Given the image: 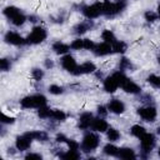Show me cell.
<instances>
[{"label":"cell","mask_w":160,"mask_h":160,"mask_svg":"<svg viewBox=\"0 0 160 160\" xmlns=\"http://www.w3.org/2000/svg\"><path fill=\"white\" fill-rule=\"evenodd\" d=\"M66 142H68V146H69V149H71V150H78L79 149V144L75 141V140H72V139H68L66 140Z\"/></svg>","instance_id":"f35d334b"},{"label":"cell","mask_w":160,"mask_h":160,"mask_svg":"<svg viewBox=\"0 0 160 160\" xmlns=\"http://www.w3.org/2000/svg\"><path fill=\"white\" fill-rule=\"evenodd\" d=\"M25 20H26V16H25L22 12H20L18 16H15V18L11 20V22H12L15 26H20V25H22V24L25 22Z\"/></svg>","instance_id":"4dcf8cb0"},{"label":"cell","mask_w":160,"mask_h":160,"mask_svg":"<svg viewBox=\"0 0 160 160\" xmlns=\"http://www.w3.org/2000/svg\"><path fill=\"white\" fill-rule=\"evenodd\" d=\"M92 26V24L90 22V21H86V22H80V24H78L75 28H74V31H75V34H84V32H86L88 30H90V28Z\"/></svg>","instance_id":"7402d4cb"},{"label":"cell","mask_w":160,"mask_h":160,"mask_svg":"<svg viewBox=\"0 0 160 160\" xmlns=\"http://www.w3.org/2000/svg\"><path fill=\"white\" fill-rule=\"evenodd\" d=\"M106 136H108V139H109L110 141H118V140L120 139V132H119L116 129L110 128V129H108Z\"/></svg>","instance_id":"f1b7e54d"},{"label":"cell","mask_w":160,"mask_h":160,"mask_svg":"<svg viewBox=\"0 0 160 160\" xmlns=\"http://www.w3.org/2000/svg\"><path fill=\"white\" fill-rule=\"evenodd\" d=\"M31 74H32V78H34L35 80H38V81H39V80H41V79H42V76H44V71H42V70H40V69H34Z\"/></svg>","instance_id":"d590c367"},{"label":"cell","mask_w":160,"mask_h":160,"mask_svg":"<svg viewBox=\"0 0 160 160\" xmlns=\"http://www.w3.org/2000/svg\"><path fill=\"white\" fill-rule=\"evenodd\" d=\"M96 70V66L94 62H90V61H86L81 65H79V74H90V72H94Z\"/></svg>","instance_id":"ffe728a7"},{"label":"cell","mask_w":160,"mask_h":160,"mask_svg":"<svg viewBox=\"0 0 160 160\" xmlns=\"http://www.w3.org/2000/svg\"><path fill=\"white\" fill-rule=\"evenodd\" d=\"M148 81L152 86L160 88V76H158V75H150V76H148Z\"/></svg>","instance_id":"d6a6232c"},{"label":"cell","mask_w":160,"mask_h":160,"mask_svg":"<svg viewBox=\"0 0 160 160\" xmlns=\"http://www.w3.org/2000/svg\"><path fill=\"white\" fill-rule=\"evenodd\" d=\"M50 119H54L56 121H64L66 119V114L62 110H58V109H51V114H50Z\"/></svg>","instance_id":"603a6c76"},{"label":"cell","mask_w":160,"mask_h":160,"mask_svg":"<svg viewBox=\"0 0 160 160\" xmlns=\"http://www.w3.org/2000/svg\"><path fill=\"white\" fill-rule=\"evenodd\" d=\"M158 154H159V156H160V149H159V151H158Z\"/></svg>","instance_id":"c3c4849f"},{"label":"cell","mask_w":160,"mask_h":160,"mask_svg":"<svg viewBox=\"0 0 160 160\" xmlns=\"http://www.w3.org/2000/svg\"><path fill=\"white\" fill-rule=\"evenodd\" d=\"M20 104L22 108L25 109H30V108H41L46 105V98L41 94H35V95H29L25 96L20 100Z\"/></svg>","instance_id":"6da1fadb"},{"label":"cell","mask_w":160,"mask_h":160,"mask_svg":"<svg viewBox=\"0 0 160 160\" xmlns=\"http://www.w3.org/2000/svg\"><path fill=\"white\" fill-rule=\"evenodd\" d=\"M154 145H155V136L152 134L145 132L140 138V146H141V150L144 152H150L151 149L154 148Z\"/></svg>","instance_id":"52a82bcc"},{"label":"cell","mask_w":160,"mask_h":160,"mask_svg":"<svg viewBox=\"0 0 160 160\" xmlns=\"http://www.w3.org/2000/svg\"><path fill=\"white\" fill-rule=\"evenodd\" d=\"M158 15L160 16V5H159V8H158Z\"/></svg>","instance_id":"bcb514c9"},{"label":"cell","mask_w":160,"mask_h":160,"mask_svg":"<svg viewBox=\"0 0 160 160\" xmlns=\"http://www.w3.org/2000/svg\"><path fill=\"white\" fill-rule=\"evenodd\" d=\"M5 41H6L8 44H11V45H24V44L26 42V40H25L21 35H19L18 32H14V31L6 32V35H5Z\"/></svg>","instance_id":"9c48e42d"},{"label":"cell","mask_w":160,"mask_h":160,"mask_svg":"<svg viewBox=\"0 0 160 160\" xmlns=\"http://www.w3.org/2000/svg\"><path fill=\"white\" fill-rule=\"evenodd\" d=\"M61 66L72 75H79V65L71 55H65L61 59Z\"/></svg>","instance_id":"5b68a950"},{"label":"cell","mask_w":160,"mask_h":160,"mask_svg":"<svg viewBox=\"0 0 160 160\" xmlns=\"http://www.w3.org/2000/svg\"><path fill=\"white\" fill-rule=\"evenodd\" d=\"M91 129H92V130H95V131H99V132H104V131H108L109 125H108V122H106V121L100 116V118L92 119Z\"/></svg>","instance_id":"7c38bea8"},{"label":"cell","mask_w":160,"mask_h":160,"mask_svg":"<svg viewBox=\"0 0 160 160\" xmlns=\"http://www.w3.org/2000/svg\"><path fill=\"white\" fill-rule=\"evenodd\" d=\"M111 46H112V52L116 54H122L126 50V44L124 41H115L114 44H111Z\"/></svg>","instance_id":"83f0119b"},{"label":"cell","mask_w":160,"mask_h":160,"mask_svg":"<svg viewBox=\"0 0 160 160\" xmlns=\"http://www.w3.org/2000/svg\"><path fill=\"white\" fill-rule=\"evenodd\" d=\"M14 121H15V119H14V118L6 116L5 114H2V115H1V122H2V124H12Z\"/></svg>","instance_id":"ab89813d"},{"label":"cell","mask_w":160,"mask_h":160,"mask_svg":"<svg viewBox=\"0 0 160 160\" xmlns=\"http://www.w3.org/2000/svg\"><path fill=\"white\" fill-rule=\"evenodd\" d=\"M30 144H31V139H29L25 134L22 136H18L16 138V141H15V146L18 150L20 151H25L30 148Z\"/></svg>","instance_id":"4fadbf2b"},{"label":"cell","mask_w":160,"mask_h":160,"mask_svg":"<svg viewBox=\"0 0 160 160\" xmlns=\"http://www.w3.org/2000/svg\"><path fill=\"white\" fill-rule=\"evenodd\" d=\"M118 88H119V84L114 78V75H110L104 80V89L106 92H114Z\"/></svg>","instance_id":"5bb4252c"},{"label":"cell","mask_w":160,"mask_h":160,"mask_svg":"<svg viewBox=\"0 0 160 160\" xmlns=\"http://www.w3.org/2000/svg\"><path fill=\"white\" fill-rule=\"evenodd\" d=\"M158 60H159V64H160V56H159V59H158Z\"/></svg>","instance_id":"681fc988"},{"label":"cell","mask_w":160,"mask_h":160,"mask_svg":"<svg viewBox=\"0 0 160 160\" xmlns=\"http://www.w3.org/2000/svg\"><path fill=\"white\" fill-rule=\"evenodd\" d=\"M49 91H50V94L60 95V94L64 92V89H62L61 86H59V85H50V86H49Z\"/></svg>","instance_id":"836d02e7"},{"label":"cell","mask_w":160,"mask_h":160,"mask_svg":"<svg viewBox=\"0 0 160 160\" xmlns=\"http://www.w3.org/2000/svg\"><path fill=\"white\" fill-rule=\"evenodd\" d=\"M131 66V64L129 62V60L128 59H121V61H120V69L121 70H124V69H128V68H130Z\"/></svg>","instance_id":"60d3db41"},{"label":"cell","mask_w":160,"mask_h":160,"mask_svg":"<svg viewBox=\"0 0 160 160\" xmlns=\"http://www.w3.org/2000/svg\"><path fill=\"white\" fill-rule=\"evenodd\" d=\"M52 50H54L55 54L61 55V54H66L70 50V46L66 45V44H64V42H61V41H56L52 45Z\"/></svg>","instance_id":"d6986e66"},{"label":"cell","mask_w":160,"mask_h":160,"mask_svg":"<svg viewBox=\"0 0 160 160\" xmlns=\"http://www.w3.org/2000/svg\"><path fill=\"white\" fill-rule=\"evenodd\" d=\"M102 151H104V154H105V155L118 156V154H119V148H116V146H115V145H112V144H106V145L104 146Z\"/></svg>","instance_id":"cb8c5ba5"},{"label":"cell","mask_w":160,"mask_h":160,"mask_svg":"<svg viewBox=\"0 0 160 160\" xmlns=\"http://www.w3.org/2000/svg\"><path fill=\"white\" fill-rule=\"evenodd\" d=\"M94 48H95V44H94L92 40L84 39V49H86V50H94Z\"/></svg>","instance_id":"8d00e7d4"},{"label":"cell","mask_w":160,"mask_h":160,"mask_svg":"<svg viewBox=\"0 0 160 160\" xmlns=\"http://www.w3.org/2000/svg\"><path fill=\"white\" fill-rule=\"evenodd\" d=\"M92 114L91 112H84L81 114L80 119H79V128L80 129H89L91 128V122H92Z\"/></svg>","instance_id":"2e32d148"},{"label":"cell","mask_w":160,"mask_h":160,"mask_svg":"<svg viewBox=\"0 0 160 160\" xmlns=\"http://www.w3.org/2000/svg\"><path fill=\"white\" fill-rule=\"evenodd\" d=\"M101 38L105 42H109V44H114L116 41V38H115V35L111 30H104L101 32Z\"/></svg>","instance_id":"d4e9b609"},{"label":"cell","mask_w":160,"mask_h":160,"mask_svg":"<svg viewBox=\"0 0 160 160\" xmlns=\"http://www.w3.org/2000/svg\"><path fill=\"white\" fill-rule=\"evenodd\" d=\"M70 48L74 49V50H81V49H84V39H76V40H74L71 42Z\"/></svg>","instance_id":"1f68e13d"},{"label":"cell","mask_w":160,"mask_h":160,"mask_svg":"<svg viewBox=\"0 0 160 160\" xmlns=\"http://www.w3.org/2000/svg\"><path fill=\"white\" fill-rule=\"evenodd\" d=\"M130 132H131V135H134L135 138H139V139H140V138L146 132V130H145V128L141 126V125H132L131 129H130Z\"/></svg>","instance_id":"484cf974"},{"label":"cell","mask_w":160,"mask_h":160,"mask_svg":"<svg viewBox=\"0 0 160 160\" xmlns=\"http://www.w3.org/2000/svg\"><path fill=\"white\" fill-rule=\"evenodd\" d=\"M108 109L114 114H121L125 111V104L118 99H112L108 104Z\"/></svg>","instance_id":"8fae6325"},{"label":"cell","mask_w":160,"mask_h":160,"mask_svg":"<svg viewBox=\"0 0 160 160\" xmlns=\"http://www.w3.org/2000/svg\"><path fill=\"white\" fill-rule=\"evenodd\" d=\"M60 158H62V159H65V160H76V159L80 158V154L78 152V150H71V149H70V150H68L66 152L61 154Z\"/></svg>","instance_id":"4316f807"},{"label":"cell","mask_w":160,"mask_h":160,"mask_svg":"<svg viewBox=\"0 0 160 160\" xmlns=\"http://www.w3.org/2000/svg\"><path fill=\"white\" fill-rule=\"evenodd\" d=\"M158 132H159V134H160V126H159V128H158Z\"/></svg>","instance_id":"7dc6e473"},{"label":"cell","mask_w":160,"mask_h":160,"mask_svg":"<svg viewBox=\"0 0 160 160\" xmlns=\"http://www.w3.org/2000/svg\"><path fill=\"white\" fill-rule=\"evenodd\" d=\"M0 69L2 71H8L10 69V62H9L8 59H1L0 60Z\"/></svg>","instance_id":"74e56055"},{"label":"cell","mask_w":160,"mask_h":160,"mask_svg":"<svg viewBox=\"0 0 160 160\" xmlns=\"http://www.w3.org/2000/svg\"><path fill=\"white\" fill-rule=\"evenodd\" d=\"M25 135L31 140H38V141H46L48 140V135L44 131H29V132H25Z\"/></svg>","instance_id":"e0dca14e"},{"label":"cell","mask_w":160,"mask_h":160,"mask_svg":"<svg viewBox=\"0 0 160 160\" xmlns=\"http://www.w3.org/2000/svg\"><path fill=\"white\" fill-rule=\"evenodd\" d=\"M50 114H51V109H49L46 106H41L38 110V115L41 119H50Z\"/></svg>","instance_id":"f546056e"},{"label":"cell","mask_w":160,"mask_h":160,"mask_svg":"<svg viewBox=\"0 0 160 160\" xmlns=\"http://www.w3.org/2000/svg\"><path fill=\"white\" fill-rule=\"evenodd\" d=\"M98 114L102 118V116H105L106 114H108V110H106V108L105 106H102V105H100L99 108H98Z\"/></svg>","instance_id":"7bdbcfd3"},{"label":"cell","mask_w":160,"mask_h":160,"mask_svg":"<svg viewBox=\"0 0 160 160\" xmlns=\"http://www.w3.org/2000/svg\"><path fill=\"white\" fill-rule=\"evenodd\" d=\"M138 114L145 121H154L156 119V109L154 106H150V105L145 106V108H139Z\"/></svg>","instance_id":"ba28073f"},{"label":"cell","mask_w":160,"mask_h":160,"mask_svg":"<svg viewBox=\"0 0 160 160\" xmlns=\"http://www.w3.org/2000/svg\"><path fill=\"white\" fill-rule=\"evenodd\" d=\"M99 142H100V139L96 134L94 132H88L84 138H82V141H81V149L85 151V152H89V151H92L95 150L98 146H99Z\"/></svg>","instance_id":"3957f363"},{"label":"cell","mask_w":160,"mask_h":160,"mask_svg":"<svg viewBox=\"0 0 160 160\" xmlns=\"http://www.w3.org/2000/svg\"><path fill=\"white\" fill-rule=\"evenodd\" d=\"M46 36H48V32H46V30H45L44 28H41V26H35V28L31 30V32L29 34L26 41L35 45V44L42 42V41L46 39Z\"/></svg>","instance_id":"277c9868"},{"label":"cell","mask_w":160,"mask_h":160,"mask_svg":"<svg viewBox=\"0 0 160 160\" xmlns=\"http://www.w3.org/2000/svg\"><path fill=\"white\" fill-rule=\"evenodd\" d=\"M158 14H155L154 11H146L145 12V20L146 21H155L158 19Z\"/></svg>","instance_id":"e575fe53"},{"label":"cell","mask_w":160,"mask_h":160,"mask_svg":"<svg viewBox=\"0 0 160 160\" xmlns=\"http://www.w3.org/2000/svg\"><path fill=\"white\" fill-rule=\"evenodd\" d=\"M66 140H68V138H66L64 134H59V135L56 136V141H58V142H66Z\"/></svg>","instance_id":"ee69618b"},{"label":"cell","mask_w":160,"mask_h":160,"mask_svg":"<svg viewBox=\"0 0 160 160\" xmlns=\"http://www.w3.org/2000/svg\"><path fill=\"white\" fill-rule=\"evenodd\" d=\"M118 156L120 159H135L136 154L131 148H122V149H119Z\"/></svg>","instance_id":"ac0fdd59"},{"label":"cell","mask_w":160,"mask_h":160,"mask_svg":"<svg viewBox=\"0 0 160 160\" xmlns=\"http://www.w3.org/2000/svg\"><path fill=\"white\" fill-rule=\"evenodd\" d=\"M121 88H122V90H124L125 92H129V94H138V92H140L139 85L135 84V82H134L132 80H130V79H126V80L124 81V84L121 85Z\"/></svg>","instance_id":"9a60e30c"},{"label":"cell","mask_w":160,"mask_h":160,"mask_svg":"<svg viewBox=\"0 0 160 160\" xmlns=\"http://www.w3.org/2000/svg\"><path fill=\"white\" fill-rule=\"evenodd\" d=\"M94 54L95 55H98V56H105V55H109L110 52H112V46H111V44H109V42H101V44H98V45H95V48H94Z\"/></svg>","instance_id":"30bf717a"},{"label":"cell","mask_w":160,"mask_h":160,"mask_svg":"<svg viewBox=\"0 0 160 160\" xmlns=\"http://www.w3.org/2000/svg\"><path fill=\"white\" fill-rule=\"evenodd\" d=\"M25 158H26L28 160H40L42 156H41L40 154H34V152H30V154H28Z\"/></svg>","instance_id":"b9f144b4"},{"label":"cell","mask_w":160,"mask_h":160,"mask_svg":"<svg viewBox=\"0 0 160 160\" xmlns=\"http://www.w3.org/2000/svg\"><path fill=\"white\" fill-rule=\"evenodd\" d=\"M82 14L88 19H95L102 14V4H92L82 8Z\"/></svg>","instance_id":"8992f818"},{"label":"cell","mask_w":160,"mask_h":160,"mask_svg":"<svg viewBox=\"0 0 160 160\" xmlns=\"http://www.w3.org/2000/svg\"><path fill=\"white\" fill-rule=\"evenodd\" d=\"M126 6V2L122 0H119L116 2H110V1H105L102 2V14L106 16H114L119 12H121Z\"/></svg>","instance_id":"7a4b0ae2"},{"label":"cell","mask_w":160,"mask_h":160,"mask_svg":"<svg viewBox=\"0 0 160 160\" xmlns=\"http://www.w3.org/2000/svg\"><path fill=\"white\" fill-rule=\"evenodd\" d=\"M52 65H54V64H52V61H51L50 59H46V60H45V66H46V68H52Z\"/></svg>","instance_id":"f6af8a7d"},{"label":"cell","mask_w":160,"mask_h":160,"mask_svg":"<svg viewBox=\"0 0 160 160\" xmlns=\"http://www.w3.org/2000/svg\"><path fill=\"white\" fill-rule=\"evenodd\" d=\"M20 14V10L16 8V6H8V8H5L4 9V15L8 18V19H10V20H12L15 16H18Z\"/></svg>","instance_id":"44dd1931"}]
</instances>
